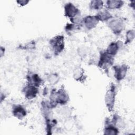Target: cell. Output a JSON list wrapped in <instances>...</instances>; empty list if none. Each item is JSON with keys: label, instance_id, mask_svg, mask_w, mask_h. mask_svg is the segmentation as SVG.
<instances>
[{"label": "cell", "instance_id": "cell-1", "mask_svg": "<svg viewBox=\"0 0 135 135\" xmlns=\"http://www.w3.org/2000/svg\"><path fill=\"white\" fill-rule=\"evenodd\" d=\"M64 15L71 22L78 26L82 25V20L80 9L72 3H66L64 6Z\"/></svg>", "mask_w": 135, "mask_h": 135}, {"label": "cell", "instance_id": "cell-2", "mask_svg": "<svg viewBox=\"0 0 135 135\" xmlns=\"http://www.w3.org/2000/svg\"><path fill=\"white\" fill-rule=\"evenodd\" d=\"M117 95V87L114 83H111L104 95V103L109 112L113 111Z\"/></svg>", "mask_w": 135, "mask_h": 135}, {"label": "cell", "instance_id": "cell-3", "mask_svg": "<svg viewBox=\"0 0 135 135\" xmlns=\"http://www.w3.org/2000/svg\"><path fill=\"white\" fill-rule=\"evenodd\" d=\"M114 61L113 56L108 54L105 51H102L100 53L97 66L105 72L108 73L110 68L113 66Z\"/></svg>", "mask_w": 135, "mask_h": 135}, {"label": "cell", "instance_id": "cell-4", "mask_svg": "<svg viewBox=\"0 0 135 135\" xmlns=\"http://www.w3.org/2000/svg\"><path fill=\"white\" fill-rule=\"evenodd\" d=\"M49 45L55 55L61 54L65 48V40L63 35H57L49 41Z\"/></svg>", "mask_w": 135, "mask_h": 135}, {"label": "cell", "instance_id": "cell-5", "mask_svg": "<svg viewBox=\"0 0 135 135\" xmlns=\"http://www.w3.org/2000/svg\"><path fill=\"white\" fill-rule=\"evenodd\" d=\"M108 26L115 35H120L125 28V23L121 17H112L107 22Z\"/></svg>", "mask_w": 135, "mask_h": 135}, {"label": "cell", "instance_id": "cell-6", "mask_svg": "<svg viewBox=\"0 0 135 135\" xmlns=\"http://www.w3.org/2000/svg\"><path fill=\"white\" fill-rule=\"evenodd\" d=\"M113 70V76L115 80L119 82L122 81L126 76L129 69V66L126 64L115 65L112 66Z\"/></svg>", "mask_w": 135, "mask_h": 135}, {"label": "cell", "instance_id": "cell-7", "mask_svg": "<svg viewBox=\"0 0 135 135\" xmlns=\"http://www.w3.org/2000/svg\"><path fill=\"white\" fill-rule=\"evenodd\" d=\"M27 83L39 88L43 84L44 81L41 77L37 73L32 72H28L26 76Z\"/></svg>", "mask_w": 135, "mask_h": 135}, {"label": "cell", "instance_id": "cell-8", "mask_svg": "<svg viewBox=\"0 0 135 135\" xmlns=\"http://www.w3.org/2000/svg\"><path fill=\"white\" fill-rule=\"evenodd\" d=\"M22 92L26 99L32 100L38 95V88L27 83L23 88Z\"/></svg>", "mask_w": 135, "mask_h": 135}, {"label": "cell", "instance_id": "cell-9", "mask_svg": "<svg viewBox=\"0 0 135 135\" xmlns=\"http://www.w3.org/2000/svg\"><path fill=\"white\" fill-rule=\"evenodd\" d=\"M99 23V21L96 15H86L84 17H83L82 25L88 30H91L97 27Z\"/></svg>", "mask_w": 135, "mask_h": 135}, {"label": "cell", "instance_id": "cell-10", "mask_svg": "<svg viewBox=\"0 0 135 135\" xmlns=\"http://www.w3.org/2000/svg\"><path fill=\"white\" fill-rule=\"evenodd\" d=\"M53 108L51 106L49 101L43 100L41 103V111L45 120L52 118Z\"/></svg>", "mask_w": 135, "mask_h": 135}, {"label": "cell", "instance_id": "cell-11", "mask_svg": "<svg viewBox=\"0 0 135 135\" xmlns=\"http://www.w3.org/2000/svg\"><path fill=\"white\" fill-rule=\"evenodd\" d=\"M70 97L66 90L62 86L56 90V102L57 104L65 105L69 101Z\"/></svg>", "mask_w": 135, "mask_h": 135}, {"label": "cell", "instance_id": "cell-12", "mask_svg": "<svg viewBox=\"0 0 135 135\" xmlns=\"http://www.w3.org/2000/svg\"><path fill=\"white\" fill-rule=\"evenodd\" d=\"M12 115L19 120L23 119L27 115L25 108L21 104H13L12 108Z\"/></svg>", "mask_w": 135, "mask_h": 135}, {"label": "cell", "instance_id": "cell-13", "mask_svg": "<svg viewBox=\"0 0 135 135\" xmlns=\"http://www.w3.org/2000/svg\"><path fill=\"white\" fill-rule=\"evenodd\" d=\"M119 133V129L113 125L110 119L106 118L103 129V134L105 135H117Z\"/></svg>", "mask_w": 135, "mask_h": 135}, {"label": "cell", "instance_id": "cell-14", "mask_svg": "<svg viewBox=\"0 0 135 135\" xmlns=\"http://www.w3.org/2000/svg\"><path fill=\"white\" fill-rule=\"evenodd\" d=\"M122 42L120 41H116L111 42L107 46L105 51L109 55L114 57L118 53L120 48L122 46Z\"/></svg>", "mask_w": 135, "mask_h": 135}, {"label": "cell", "instance_id": "cell-15", "mask_svg": "<svg viewBox=\"0 0 135 135\" xmlns=\"http://www.w3.org/2000/svg\"><path fill=\"white\" fill-rule=\"evenodd\" d=\"M73 78L77 82H84L86 80V75L83 68L80 66H76L73 71Z\"/></svg>", "mask_w": 135, "mask_h": 135}, {"label": "cell", "instance_id": "cell-16", "mask_svg": "<svg viewBox=\"0 0 135 135\" xmlns=\"http://www.w3.org/2000/svg\"><path fill=\"white\" fill-rule=\"evenodd\" d=\"M124 1L121 0H108L105 2V8L109 10L120 9L124 5Z\"/></svg>", "mask_w": 135, "mask_h": 135}, {"label": "cell", "instance_id": "cell-17", "mask_svg": "<svg viewBox=\"0 0 135 135\" xmlns=\"http://www.w3.org/2000/svg\"><path fill=\"white\" fill-rule=\"evenodd\" d=\"M97 17L98 19L99 20V22H108L110 19H111L113 16L110 12L107 9H101L95 15Z\"/></svg>", "mask_w": 135, "mask_h": 135}, {"label": "cell", "instance_id": "cell-18", "mask_svg": "<svg viewBox=\"0 0 135 135\" xmlns=\"http://www.w3.org/2000/svg\"><path fill=\"white\" fill-rule=\"evenodd\" d=\"M89 5L90 9L99 11L103 9L104 3L101 0H92L90 2Z\"/></svg>", "mask_w": 135, "mask_h": 135}, {"label": "cell", "instance_id": "cell-19", "mask_svg": "<svg viewBox=\"0 0 135 135\" xmlns=\"http://www.w3.org/2000/svg\"><path fill=\"white\" fill-rule=\"evenodd\" d=\"M110 121L111 123L116 127H117L119 129L123 128L124 127V121L122 118L118 114H114L113 115L112 119L110 120Z\"/></svg>", "mask_w": 135, "mask_h": 135}, {"label": "cell", "instance_id": "cell-20", "mask_svg": "<svg viewBox=\"0 0 135 135\" xmlns=\"http://www.w3.org/2000/svg\"><path fill=\"white\" fill-rule=\"evenodd\" d=\"M60 75L57 73H50L46 76V80L51 85H56L60 81Z\"/></svg>", "mask_w": 135, "mask_h": 135}, {"label": "cell", "instance_id": "cell-21", "mask_svg": "<svg viewBox=\"0 0 135 135\" xmlns=\"http://www.w3.org/2000/svg\"><path fill=\"white\" fill-rule=\"evenodd\" d=\"M135 38V31L134 30H128L125 35V41L124 42V45H128L133 42Z\"/></svg>", "mask_w": 135, "mask_h": 135}, {"label": "cell", "instance_id": "cell-22", "mask_svg": "<svg viewBox=\"0 0 135 135\" xmlns=\"http://www.w3.org/2000/svg\"><path fill=\"white\" fill-rule=\"evenodd\" d=\"M46 126V131L47 134H50L52 133V131L54 127H55L57 123V121L55 119H51L45 120Z\"/></svg>", "mask_w": 135, "mask_h": 135}, {"label": "cell", "instance_id": "cell-23", "mask_svg": "<svg viewBox=\"0 0 135 135\" xmlns=\"http://www.w3.org/2000/svg\"><path fill=\"white\" fill-rule=\"evenodd\" d=\"M36 47V44L34 41L27 42L24 45H22L19 46V48L24 50H34Z\"/></svg>", "mask_w": 135, "mask_h": 135}, {"label": "cell", "instance_id": "cell-24", "mask_svg": "<svg viewBox=\"0 0 135 135\" xmlns=\"http://www.w3.org/2000/svg\"><path fill=\"white\" fill-rule=\"evenodd\" d=\"M80 27V26H78L73 23H68L65 26V31L67 33L71 32L76 29H78Z\"/></svg>", "mask_w": 135, "mask_h": 135}, {"label": "cell", "instance_id": "cell-25", "mask_svg": "<svg viewBox=\"0 0 135 135\" xmlns=\"http://www.w3.org/2000/svg\"><path fill=\"white\" fill-rule=\"evenodd\" d=\"M71 113L70 109L68 107H63V108L61 109V114L63 116H68Z\"/></svg>", "mask_w": 135, "mask_h": 135}, {"label": "cell", "instance_id": "cell-26", "mask_svg": "<svg viewBox=\"0 0 135 135\" xmlns=\"http://www.w3.org/2000/svg\"><path fill=\"white\" fill-rule=\"evenodd\" d=\"M30 2L28 0H17L16 1L17 4H18L21 6H24L26 5Z\"/></svg>", "mask_w": 135, "mask_h": 135}, {"label": "cell", "instance_id": "cell-27", "mask_svg": "<svg viewBox=\"0 0 135 135\" xmlns=\"http://www.w3.org/2000/svg\"><path fill=\"white\" fill-rule=\"evenodd\" d=\"M5 52V48L3 47V46H1V49H0V56H1V57H2L4 55Z\"/></svg>", "mask_w": 135, "mask_h": 135}, {"label": "cell", "instance_id": "cell-28", "mask_svg": "<svg viewBox=\"0 0 135 135\" xmlns=\"http://www.w3.org/2000/svg\"><path fill=\"white\" fill-rule=\"evenodd\" d=\"M134 3H135V2H134V1H131V2H130V3L129 4V6H130V7H131V8H132V9H134Z\"/></svg>", "mask_w": 135, "mask_h": 135}]
</instances>
